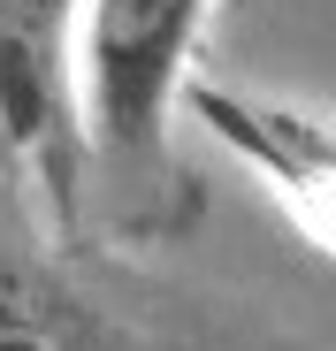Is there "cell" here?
<instances>
[{"label": "cell", "instance_id": "4", "mask_svg": "<svg viewBox=\"0 0 336 351\" xmlns=\"http://www.w3.org/2000/svg\"><path fill=\"white\" fill-rule=\"evenodd\" d=\"M0 351H107V328L46 260L0 252Z\"/></svg>", "mask_w": 336, "mask_h": 351}, {"label": "cell", "instance_id": "1", "mask_svg": "<svg viewBox=\"0 0 336 351\" xmlns=\"http://www.w3.org/2000/svg\"><path fill=\"white\" fill-rule=\"evenodd\" d=\"M206 0H84L77 8V77L92 99L99 153L130 184L168 168V107L191 69Z\"/></svg>", "mask_w": 336, "mask_h": 351}, {"label": "cell", "instance_id": "2", "mask_svg": "<svg viewBox=\"0 0 336 351\" xmlns=\"http://www.w3.org/2000/svg\"><path fill=\"white\" fill-rule=\"evenodd\" d=\"M0 160L38 184L53 229L84 221L77 0H0Z\"/></svg>", "mask_w": 336, "mask_h": 351}, {"label": "cell", "instance_id": "3", "mask_svg": "<svg viewBox=\"0 0 336 351\" xmlns=\"http://www.w3.org/2000/svg\"><path fill=\"white\" fill-rule=\"evenodd\" d=\"M191 99V114H206L214 138H230L267 184H283L306 214V229L321 237L328 221V138L321 123H306V114H267V107H245L237 92H214V84H176Z\"/></svg>", "mask_w": 336, "mask_h": 351}]
</instances>
